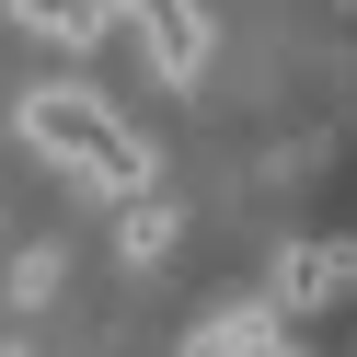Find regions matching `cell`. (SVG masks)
<instances>
[{
  "mask_svg": "<svg viewBox=\"0 0 357 357\" xmlns=\"http://www.w3.org/2000/svg\"><path fill=\"white\" fill-rule=\"evenodd\" d=\"M24 139L47 150V162H70L81 185H104V196H150V139H139L104 93H81V81L24 93Z\"/></svg>",
  "mask_w": 357,
  "mask_h": 357,
  "instance_id": "1",
  "label": "cell"
},
{
  "mask_svg": "<svg viewBox=\"0 0 357 357\" xmlns=\"http://www.w3.org/2000/svg\"><path fill=\"white\" fill-rule=\"evenodd\" d=\"M139 47H150V70L185 93V81H208V58H219V24L196 12V0H150V12H139Z\"/></svg>",
  "mask_w": 357,
  "mask_h": 357,
  "instance_id": "2",
  "label": "cell"
},
{
  "mask_svg": "<svg viewBox=\"0 0 357 357\" xmlns=\"http://www.w3.org/2000/svg\"><path fill=\"white\" fill-rule=\"evenodd\" d=\"M357 288V242H300V254L277 265V311H323Z\"/></svg>",
  "mask_w": 357,
  "mask_h": 357,
  "instance_id": "3",
  "label": "cell"
},
{
  "mask_svg": "<svg viewBox=\"0 0 357 357\" xmlns=\"http://www.w3.org/2000/svg\"><path fill=\"white\" fill-rule=\"evenodd\" d=\"M35 35H47V47H104L116 12H104V0H58V12H35Z\"/></svg>",
  "mask_w": 357,
  "mask_h": 357,
  "instance_id": "4",
  "label": "cell"
},
{
  "mask_svg": "<svg viewBox=\"0 0 357 357\" xmlns=\"http://www.w3.org/2000/svg\"><path fill=\"white\" fill-rule=\"evenodd\" d=\"M173 231H185V208H173V196H139V219H127V265H162Z\"/></svg>",
  "mask_w": 357,
  "mask_h": 357,
  "instance_id": "5",
  "label": "cell"
}]
</instances>
